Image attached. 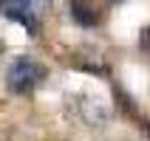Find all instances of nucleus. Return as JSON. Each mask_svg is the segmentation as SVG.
<instances>
[{"label": "nucleus", "instance_id": "nucleus-1", "mask_svg": "<svg viewBox=\"0 0 150 141\" xmlns=\"http://www.w3.org/2000/svg\"><path fill=\"white\" fill-rule=\"evenodd\" d=\"M45 79V68L31 57H17L6 71V85L11 93H31Z\"/></svg>", "mask_w": 150, "mask_h": 141}, {"label": "nucleus", "instance_id": "nucleus-2", "mask_svg": "<svg viewBox=\"0 0 150 141\" xmlns=\"http://www.w3.org/2000/svg\"><path fill=\"white\" fill-rule=\"evenodd\" d=\"M0 14L6 17V20H14V23H20L23 28H28L31 34L37 31V20L28 14V8H25L20 0H0Z\"/></svg>", "mask_w": 150, "mask_h": 141}, {"label": "nucleus", "instance_id": "nucleus-3", "mask_svg": "<svg viewBox=\"0 0 150 141\" xmlns=\"http://www.w3.org/2000/svg\"><path fill=\"white\" fill-rule=\"evenodd\" d=\"M71 17H74V23L82 25V28H93V25L99 23V14H96V8H93L88 0H71Z\"/></svg>", "mask_w": 150, "mask_h": 141}, {"label": "nucleus", "instance_id": "nucleus-4", "mask_svg": "<svg viewBox=\"0 0 150 141\" xmlns=\"http://www.w3.org/2000/svg\"><path fill=\"white\" fill-rule=\"evenodd\" d=\"M20 3L28 8V14H31L34 20H37V17H42V14L51 8V0H20Z\"/></svg>", "mask_w": 150, "mask_h": 141}, {"label": "nucleus", "instance_id": "nucleus-5", "mask_svg": "<svg viewBox=\"0 0 150 141\" xmlns=\"http://www.w3.org/2000/svg\"><path fill=\"white\" fill-rule=\"evenodd\" d=\"M142 48H144V54H150V25L144 28V34H142Z\"/></svg>", "mask_w": 150, "mask_h": 141}, {"label": "nucleus", "instance_id": "nucleus-6", "mask_svg": "<svg viewBox=\"0 0 150 141\" xmlns=\"http://www.w3.org/2000/svg\"><path fill=\"white\" fill-rule=\"evenodd\" d=\"M147 135H150V124H147Z\"/></svg>", "mask_w": 150, "mask_h": 141}, {"label": "nucleus", "instance_id": "nucleus-7", "mask_svg": "<svg viewBox=\"0 0 150 141\" xmlns=\"http://www.w3.org/2000/svg\"><path fill=\"white\" fill-rule=\"evenodd\" d=\"M0 51H3V42H0Z\"/></svg>", "mask_w": 150, "mask_h": 141}, {"label": "nucleus", "instance_id": "nucleus-8", "mask_svg": "<svg viewBox=\"0 0 150 141\" xmlns=\"http://www.w3.org/2000/svg\"><path fill=\"white\" fill-rule=\"evenodd\" d=\"M113 3H119V0H113Z\"/></svg>", "mask_w": 150, "mask_h": 141}]
</instances>
